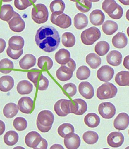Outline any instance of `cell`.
I'll list each match as a JSON object with an SVG mask.
<instances>
[{"label":"cell","mask_w":129,"mask_h":149,"mask_svg":"<svg viewBox=\"0 0 129 149\" xmlns=\"http://www.w3.org/2000/svg\"><path fill=\"white\" fill-rule=\"evenodd\" d=\"M35 41L39 48L50 53L58 48L60 42V38L58 31L54 27L44 26L37 30Z\"/></svg>","instance_id":"cell-1"},{"label":"cell","mask_w":129,"mask_h":149,"mask_svg":"<svg viewBox=\"0 0 129 149\" xmlns=\"http://www.w3.org/2000/svg\"><path fill=\"white\" fill-rule=\"evenodd\" d=\"M54 120V116L48 110H44L38 114L36 124L38 129L41 132L46 133L51 129Z\"/></svg>","instance_id":"cell-2"},{"label":"cell","mask_w":129,"mask_h":149,"mask_svg":"<svg viewBox=\"0 0 129 149\" xmlns=\"http://www.w3.org/2000/svg\"><path fill=\"white\" fill-rule=\"evenodd\" d=\"M49 12L46 6L44 4L38 3L32 8L31 17L36 23L41 24L46 22L48 19Z\"/></svg>","instance_id":"cell-3"},{"label":"cell","mask_w":129,"mask_h":149,"mask_svg":"<svg viewBox=\"0 0 129 149\" xmlns=\"http://www.w3.org/2000/svg\"><path fill=\"white\" fill-rule=\"evenodd\" d=\"M117 88L112 83L107 82L100 86L97 91V96L100 100L114 97L117 92Z\"/></svg>","instance_id":"cell-4"},{"label":"cell","mask_w":129,"mask_h":149,"mask_svg":"<svg viewBox=\"0 0 129 149\" xmlns=\"http://www.w3.org/2000/svg\"><path fill=\"white\" fill-rule=\"evenodd\" d=\"M101 36L100 31L97 28L92 26L83 31L81 34L82 42L86 45L93 44Z\"/></svg>","instance_id":"cell-5"},{"label":"cell","mask_w":129,"mask_h":149,"mask_svg":"<svg viewBox=\"0 0 129 149\" xmlns=\"http://www.w3.org/2000/svg\"><path fill=\"white\" fill-rule=\"evenodd\" d=\"M50 20L54 24L62 29H66L72 24L70 17L67 14L62 13L59 15L52 13Z\"/></svg>","instance_id":"cell-6"},{"label":"cell","mask_w":129,"mask_h":149,"mask_svg":"<svg viewBox=\"0 0 129 149\" xmlns=\"http://www.w3.org/2000/svg\"><path fill=\"white\" fill-rule=\"evenodd\" d=\"M71 101L61 99L55 103L54 109L56 114L59 116L64 117L70 113V104Z\"/></svg>","instance_id":"cell-7"},{"label":"cell","mask_w":129,"mask_h":149,"mask_svg":"<svg viewBox=\"0 0 129 149\" xmlns=\"http://www.w3.org/2000/svg\"><path fill=\"white\" fill-rule=\"evenodd\" d=\"M98 111L101 116L105 119L112 118L116 113V109L114 105L110 102H104L100 104L98 107Z\"/></svg>","instance_id":"cell-8"},{"label":"cell","mask_w":129,"mask_h":149,"mask_svg":"<svg viewBox=\"0 0 129 149\" xmlns=\"http://www.w3.org/2000/svg\"><path fill=\"white\" fill-rule=\"evenodd\" d=\"M10 29L16 32L22 31L25 27V23L20 15L15 11L12 17L7 22Z\"/></svg>","instance_id":"cell-9"},{"label":"cell","mask_w":129,"mask_h":149,"mask_svg":"<svg viewBox=\"0 0 129 149\" xmlns=\"http://www.w3.org/2000/svg\"><path fill=\"white\" fill-rule=\"evenodd\" d=\"M71 101L70 104V113L76 115L83 114L87 110V105L86 102L83 100L75 99Z\"/></svg>","instance_id":"cell-10"},{"label":"cell","mask_w":129,"mask_h":149,"mask_svg":"<svg viewBox=\"0 0 129 149\" xmlns=\"http://www.w3.org/2000/svg\"><path fill=\"white\" fill-rule=\"evenodd\" d=\"M114 72V70L112 67L107 65H104L98 70L97 75L100 80L107 82L113 78Z\"/></svg>","instance_id":"cell-11"},{"label":"cell","mask_w":129,"mask_h":149,"mask_svg":"<svg viewBox=\"0 0 129 149\" xmlns=\"http://www.w3.org/2000/svg\"><path fill=\"white\" fill-rule=\"evenodd\" d=\"M64 143L68 149H77L80 144V139L76 134L72 133L67 134L64 138Z\"/></svg>","instance_id":"cell-12"},{"label":"cell","mask_w":129,"mask_h":149,"mask_svg":"<svg viewBox=\"0 0 129 149\" xmlns=\"http://www.w3.org/2000/svg\"><path fill=\"white\" fill-rule=\"evenodd\" d=\"M42 139L41 135L37 132L31 131L28 133L25 137V142L29 147L36 149Z\"/></svg>","instance_id":"cell-13"},{"label":"cell","mask_w":129,"mask_h":149,"mask_svg":"<svg viewBox=\"0 0 129 149\" xmlns=\"http://www.w3.org/2000/svg\"><path fill=\"white\" fill-rule=\"evenodd\" d=\"M124 137L123 134L118 132H113L111 133L107 137L108 144L113 148L120 146L123 143Z\"/></svg>","instance_id":"cell-14"},{"label":"cell","mask_w":129,"mask_h":149,"mask_svg":"<svg viewBox=\"0 0 129 149\" xmlns=\"http://www.w3.org/2000/svg\"><path fill=\"white\" fill-rule=\"evenodd\" d=\"M128 115L125 113H119L113 121V126L116 129L123 130L126 129L129 125Z\"/></svg>","instance_id":"cell-15"},{"label":"cell","mask_w":129,"mask_h":149,"mask_svg":"<svg viewBox=\"0 0 129 149\" xmlns=\"http://www.w3.org/2000/svg\"><path fill=\"white\" fill-rule=\"evenodd\" d=\"M78 91L81 95L85 99H91L94 96L93 87L88 82H81L78 86Z\"/></svg>","instance_id":"cell-16"},{"label":"cell","mask_w":129,"mask_h":149,"mask_svg":"<svg viewBox=\"0 0 129 149\" xmlns=\"http://www.w3.org/2000/svg\"><path fill=\"white\" fill-rule=\"evenodd\" d=\"M18 104L21 112L25 114H29L33 109V101L29 97H23L19 100Z\"/></svg>","instance_id":"cell-17"},{"label":"cell","mask_w":129,"mask_h":149,"mask_svg":"<svg viewBox=\"0 0 129 149\" xmlns=\"http://www.w3.org/2000/svg\"><path fill=\"white\" fill-rule=\"evenodd\" d=\"M73 71L65 64L62 65L57 70L56 75L57 78L60 81H66L72 77Z\"/></svg>","instance_id":"cell-18"},{"label":"cell","mask_w":129,"mask_h":149,"mask_svg":"<svg viewBox=\"0 0 129 149\" xmlns=\"http://www.w3.org/2000/svg\"><path fill=\"white\" fill-rule=\"evenodd\" d=\"M35 57L32 54H25L20 61V67L24 70H28L33 67L36 63Z\"/></svg>","instance_id":"cell-19"},{"label":"cell","mask_w":129,"mask_h":149,"mask_svg":"<svg viewBox=\"0 0 129 149\" xmlns=\"http://www.w3.org/2000/svg\"><path fill=\"white\" fill-rule=\"evenodd\" d=\"M89 18L90 22L93 25L100 26L104 21L105 15L101 10L96 9L90 13Z\"/></svg>","instance_id":"cell-20"},{"label":"cell","mask_w":129,"mask_h":149,"mask_svg":"<svg viewBox=\"0 0 129 149\" xmlns=\"http://www.w3.org/2000/svg\"><path fill=\"white\" fill-rule=\"evenodd\" d=\"M122 56L119 51L113 50L109 52L106 56V60L110 65L114 66L119 65L121 63Z\"/></svg>","instance_id":"cell-21"},{"label":"cell","mask_w":129,"mask_h":149,"mask_svg":"<svg viewBox=\"0 0 129 149\" xmlns=\"http://www.w3.org/2000/svg\"><path fill=\"white\" fill-rule=\"evenodd\" d=\"M112 43L116 48L121 49L125 47L128 43V39L125 34L118 32L113 38Z\"/></svg>","instance_id":"cell-22"},{"label":"cell","mask_w":129,"mask_h":149,"mask_svg":"<svg viewBox=\"0 0 129 149\" xmlns=\"http://www.w3.org/2000/svg\"><path fill=\"white\" fill-rule=\"evenodd\" d=\"M55 59L59 64L62 65L66 64L70 59V53L65 49H60L55 54Z\"/></svg>","instance_id":"cell-23"},{"label":"cell","mask_w":129,"mask_h":149,"mask_svg":"<svg viewBox=\"0 0 129 149\" xmlns=\"http://www.w3.org/2000/svg\"><path fill=\"white\" fill-rule=\"evenodd\" d=\"M24 45V39L19 36H13L8 41V47L14 50L18 51L22 49Z\"/></svg>","instance_id":"cell-24"},{"label":"cell","mask_w":129,"mask_h":149,"mask_svg":"<svg viewBox=\"0 0 129 149\" xmlns=\"http://www.w3.org/2000/svg\"><path fill=\"white\" fill-rule=\"evenodd\" d=\"M14 85V81L10 76L6 75L0 78V90L6 92L11 89Z\"/></svg>","instance_id":"cell-25"},{"label":"cell","mask_w":129,"mask_h":149,"mask_svg":"<svg viewBox=\"0 0 129 149\" xmlns=\"http://www.w3.org/2000/svg\"><path fill=\"white\" fill-rule=\"evenodd\" d=\"M14 12L13 8L11 5H3L1 8L0 19L7 22L12 17Z\"/></svg>","instance_id":"cell-26"},{"label":"cell","mask_w":129,"mask_h":149,"mask_svg":"<svg viewBox=\"0 0 129 149\" xmlns=\"http://www.w3.org/2000/svg\"><path fill=\"white\" fill-rule=\"evenodd\" d=\"M75 27L78 29L81 30L87 26L88 20L87 16L82 13L77 14L74 18Z\"/></svg>","instance_id":"cell-27"},{"label":"cell","mask_w":129,"mask_h":149,"mask_svg":"<svg viewBox=\"0 0 129 149\" xmlns=\"http://www.w3.org/2000/svg\"><path fill=\"white\" fill-rule=\"evenodd\" d=\"M85 124L90 128H94L97 127L100 122L99 117L96 113H90L86 115L84 119Z\"/></svg>","instance_id":"cell-28"},{"label":"cell","mask_w":129,"mask_h":149,"mask_svg":"<svg viewBox=\"0 0 129 149\" xmlns=\"http://www.w3.org/2000/svg\"><path fill=\"white\" fill-rule=\"evenodd\" d=\"M33 85L29 81L26 80L20 81L17 86L18 92L21 95L28 94L32 91Z\"/></svg>","instance_id":"cell-29"},{"label":"cell","mask_w":129,"mask_h":149,"mask_svg":"<svg viewBox=\"0 0 129 149\" xmlns=\"http://www.w3.org/2000/svg\"><path fill=\"white\" fill-rule=\"evenodd\" d=\"M18 111V106L13 103H9L4 106L3 113L4 116L7 118H11L15 116Z\"/></svg>","instance_id":"cell-30"},{"label":"cell","mask_w":129,"mask_h":149,"mask_svg":"<svg viewBox=\"0 0 129 149\" xmlns=\"http://www.w3.org/2000/svg\"><path fill=\"white\" fill-rule=\"evenodd\" d=\"M65 7V3L62 0H54L51 3L49 6L52 13L57 15L63 13Z\"/></svg>","instance_id":"cell-31"},{"label":"cell","mask_w":129,"mask_h":149,"mask_svg":"<svg viewBox=\"0 0 129 149\" xmlns=\"http://www.w3.org/2000/svg\"><path fill=\"white\" fill-rule=\"evenodd\" d=\"M103 31L108 35H112L118 29L117 23L113 21L107 20L105 21L102 26Z\"/></svg>","instance_id":"cell-32"},{"label":"cell","mask_w":129,"mask_h":149,"mask_svg":"<svg viewBox=\"0 0 129 149\" xmlns=\"http://www.w3.org/2000/svg\"><path fill=\"white\" fill-rule=\"evenodd\" d=\"M115 80L116 83L120 86H129V71H122L118 72L116 75Z\"/></svg>","instance_id":"cell-33"},{"label":"cell","mask_w":129,"mask_h":149,"mask_svg":"<svg viewBox=\"0 0 129 149\" xmlns=\"http://www.w3.org/2000/svg\"><path fill=\"white\" fill-rule=\"evenodd\" d=\"M86 61L88 65L92 69L97 68L101 64L100 57L94 53H90L86 57Z\"/></svg>","instance_id":"cell-34"},{"label":"cell","mask_w":129,"mask_h":149,"mask_svg":"<svg viewBox=\"0 0 129 149\" xmlns=\"http://www.w3.org/2000/svg\"><path fill=\"white\" fill-rule=\"evenodd\" d=\"M53 64L52 60L48 56H41L38 59L37 66L42 69L49 70L51 68Z\"/></svg>","instance_id":"cell-35"},{"label":"cell","mask_w":129,"mask_h":149,"mask_svg":"<svg viewBox=\"0 0 129 149\" xmlns=\"http://www.w3.org/2000/svg\"><path fill=\"white\" fill-rule=\"evenodd\" d=\"M18 134L16 131L13 130L8 131L4 136V142L7 145H14L18 142Z\"/></svg>","instance_id":"cell-36"},{"label":"cell","mask_w":129,"mask_h":149,"mask_svg":"<svg viewBox=\"0 0 129 149\" xmlns=\"http://www.w3.org/2000/svg\"><path fill=\"white\" fill-rule=\"evenodd\" d=\"M118 5L114 0H105L102 3V8L109 15L115 11Z\"/></svg>","instance_id":"cell-37"},{"label":"cell","mask_w":129,"mask_h":149,"mask_svg":"<svg viewBox=\"0 0 129 149\" xmlns=\"http://www.w3.org/2000/svg\"><path fill=\"white\" fill-rule=\"evenodd\" d=\"M61 41L64 46L67 47H71L75 44V37L72 33L66 32L62 35Z\"/></svg>","instance_id":"cell-38"},{"label":"cell","mask_w":129,"mask_h":149,"mask_svg":"<svg viewBox=\"0 0 129 149\" xmlns=\"http://www.w3.org/2000/svg\"><path fill=\"white\" fill-rule=\"evenodd\" d=\"M82 138L84 141L88 144H93L98 141L99 136L95 132L87 131L83 134Z\"/></svg>","instance_id":"cell-39"},{"label":"cell","mask_w":129,"mask_h":149,"mask_svg":"<svg viewBox=\"0 0 129 149\" xmlns=\"http://www.w3.org/2000/svg\"><path fill=\"white\" fill-rule=\"evenodd\" d=\"M57 132L61 136L64 138L69 134L74 132V128L70 123H64L58 127Z\"/></svg>","instance_id":"cell-40"},{"label":"cell","mask_w":129,"mask_h":149,"mask_svg":"<svg viewBox=\"0 0 129 149\" xmlns=\"http://www.w3.org/2000/svg\"><path fill=\"white\" fill-rule=\"evenodd\" d=\"M110 46L106 41H102L98 42L95 46L94 50L99 55L103 56L105 55L109 51Z\"/></svg>","instance_id":"cell-41"},{"label":"cell","mask_w":129,"mask_h":149,"mask_svg":"<svg viewBox=\"0 0 129 149\" xmlns=\"http://www.w3.org/2000/svg\"><path fill=\"white\" fill-rule=\"evenodd\" d=\"M13 62L7 58L2 59L0 61V72L2 73L7 74L9 73L13 68Z\"/></svg>","instance_id":"cell-42"},{"label":"cell","mask_w":129,"mask_h":149,"mask_svg":"<svg viewBox=\"0 0 129 149\" xmlns=\"http://www.w3.org/2000/svg\"><path fill=\"white\" fill-rule=\"evenodd\" d=\"M90 71L89 68L86 66L82 65L76 71V76L79 80L87 79L90 76Z\"/></svg>","instance_id":"cell-43"},{"label":"cell","mask_w":129,"mask_h":149,"mask_svg":"<svg viewBox=\"0 0 129 149\" xmlns=\"http://www.w3.org/2000/svg\"><path fill=\"white\" fill-rule=\"evenodd\" d=\"M75 4L77 8L82 13L88 12L92 7V3L89 0H80Z\"/></svg>","instance_id":"cell-44"},{"label":"cell","mask_w":129,"mask_h":149,"mask_svg":"<svg viewBox=\"0 0 129 149\" xmlns=\"http://www.w3.org/2000/svg\"><path fill=\"white\" fill-rule=\"evenodd\" d=\"M27 121L22 117H17L13 120V126L17 130L19 131L25 130L27 128Z\"/></svg>","instance_id":"cell-45"},{"label":"cell","mask_w":129,"mask_h":149,"mask_svg":"<svg viewBox=\"0 0 129 149\" xmlns=\"http://www.w3.org/2000/svg\"><path fill=\"white\" fill-rule=\"evenodd\" d=\"M63 92L67 96H73L76 93L77 88L75 85L72 83L66 84L63 86Z\"/></svg>","instance_id":"cell-46"},{"label":"cell","mask_w":129,"mask_h":149,"mask_svg":"<svg viewBox=\"0 0 129 149\" xmlns=\"http://www.w3.org/2000/svg\"><path fill=\"white\" fill-rule=\"evenodd\" d=\"M32 71L28 72L27 74L28 78L32 82L36 88L37 87L38 78L41 72L38 69L33 68Z\"/></svg>","instance_id":"cell-47"},{"label":"cell","mask_w":129,"mask_h":149,"mask_svg":"<svg viewBox=\"0 0 129 149\" xmlns=\"http://www.w3.org/2000/svg\"><path fill=\"white\" fill-rule=\"evenodd\" d=\"M49 83L48 79L43 75L42 73H41L38 80L37 88L39 90H45L48 87Z\"/></svg>","instance_id":"cell-48"},{"label":"cell","mask_w":129,"mask_h":149,"mask_svg":"<svg viewBox=\"0 0 129 149\" xmlns=\"http://www.w3.org/2000/svg\"><path fill=\"white\" fill-rule=\"evenodd\" d=\"M32 3L30 0H14V5L17 9L23 10L31 6Z\"/></svg>","instance_id":"cell-49"},{"label":"cell","mask_w":129,"mask_h":149,"mask_svg":"<svg viewBox=\"0 0 129 149\" xmlns=\"http://www.w3.org/2000/svg\"><path fill=\"white\" fill-rule=\"evenodd\" d=\"M6 53L7 55L11 58L13 59L17 60L23 54V51L22 49L18 51L14 50L8 47Z\"/></svg>","instance_id":"cell-50"},{"label":"cell","mask_w":129,"mask_h":149,"mask_svg":"<svg viewBox=\"0 0 129 149\" xmlns=\"http://www.w3.org/2000/svg\"><path fill=\"white\" fill-rule=\"evenodd\" d=\"M123 13V9L121 7L118 5L115 11L112 14L109 16L111 18L113 19H118L122 17Z\"/></svg>","instance_id":"cell-51"},{"label":"cell","mask_w":129,"mask_h":149,"mask_svg":"<svg viewBox=\"0 0 129 149\" xmlns=\"http://www.w3.org/2000/svg\"><path fill=\"white\" fill-rule=\"evenodd\" d=\"M65 65L70 68L73 72L75 69L76 63L75 61L72 58H70L69 62Z\"/></svg>","instance_id":"cell-52"},{"label":"cell","mask_w":129,"mask_h":149,"mask_svg":"<svg viewBox=\"0 0 129 149\" xmlns=\"http://www.w3.org/2000/svg\"><path fill=\"white\" fill-rule=\"evenodd\" d=\"M47 146L48 143L46 140L42 137L41 141L36 149H47Z\"/></svg>","instance_id":"cell-53"},{"label":"cell","mask_w":129,"mask_h":149,"mask_svg":"<svg viewBox=\"0 0 129 149\" xmlns=\"http://www.w3.org/2000/svg\"><path fill=\"white\" fill-rule=\"evenodd\" d=\"M6 47V42L2 38H0V53L3 52Z\"/></svg>","instance_id":"cell-54"},{"label":"cell","mask_w":129,"mask_h":149,"mask_svg":"<svg viewBox=\"0 0 129 149\" xmlns=\"http://www.w3.org/2000/svg\"><path fill=\"white\" fill-rule=\"evenodd\" d=\"M5 129V124L4 123L0 120V135H1Z\"/></svg>","instance_id":"cell-55"},{"label":"cell","mask_w":129,"mask_h":149,"mask_svg":"<svg viewBox=\"0 0 129 149\" xmlns=\"http://www.w3.org/2000/svg\"><path fill=\"white\" fill-rule=\"evenodd\" d=\"M123 65L126 69L129 70V55H128L124 58Z\"/></svg>","instance_id":"cell-56"},{"label":"cell","mask_w":129,"mask_h":149,"mask_svg":"<svg viewBox=\"0 0 129 149\" xmlns=\"http://www.w3.org/2000/svg\"><path fill=\"white\" fill-rule=\"evenodd\" d=\"M50 149H64L61 145L59 144H54L50 148Z\"/></svg>","instance_id":"cell-57"},{"label":"cell","mask_w":129,"mask_h":149,"mask_svg":"<svg viewBox=\"0 0 129 149\" xmlns=\"http://www.w3.org/2000/svg\"><path fill=\"white\" fill-rule=\"evenodd\" d=\"M123 5H129V0H118Z\"/></svg>","instance_id":"cell-58"},{"label":"cell","mask_w":129,"mask_h":149,"mask_svg":"<svg viewBox=\"0 0 129 149\" xmlns=\"http://www.w3.org/2000/svg\"><path fill=\"white\" fill-rule=\"evenodd\" d=\"M4 2H9L11 1L12 0H0Z\"/></svg>","instance_id":"cell-59"},{"label":"cell","mask_w":129,"mask_h":149,"mask_svg":"<svg viewBox=\"0 0 129 149\" xmlns=\"http://www.w3.org/2000/svg\"><path fill=\"white\" fill-rule=\"evenodd\" d=\"M90 1L92 2H96L99 1L100 0H89Z\"/></svg>","instance_id":"cell-60"},{"label":"cell","mask_w":129,"mask_h":149,"mask_svg":"<svg viewBox=\"0 0 129 149\" xmlns=\"http://www.w3.org/2000/svg\"><path fill=\"white\" fill-rule=\"evenodd\" d=\"M70 1L75 2H76L78 1H80V0H70Z\"/></svg>","instance_id":"cell-61"},{"label":"cell","mask_w":129,"mask_h":149,"mask_svg":"<svg viewBox=\"0 0 129 149\" xmlns=\"http://www.w3.org/2000/svg\"><path fill=\"white\" fill-rule=\"evenodd\" d=\"M31 1L33 3H35L36 2L37 0H31Z\"/></svg>","instance_id":"cell-62"}]
</instances>
